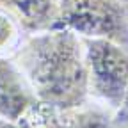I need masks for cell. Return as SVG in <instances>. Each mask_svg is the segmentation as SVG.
Instances as JSON below:
<instances>
[{
    "instance_id": "6da1fadb",
    "label": "cell",
    "mask_w": 128,
    "mask_h": 128,
    "mask_svg": "<svg viewBox=\"0 0 128 128\" xmlns=\"http://www.w3.org/2000/svg\"><path fill=\"white\" fill-rule=\"evenodd\" d=\"M41 105L57 112L71 110L91 100L82 38L52 28L27 36L11 54Z\"/></svg>"
},
{
    "instance_id": "7a4b0ae2",
    "label": "cell",
    "mask_w": 128,
    "mask_h": 128,
    "mask_svg": "<svg viewBox=\"0 0 128 128\" xmlns=\"http://www.w3.org/2000/svg\"><path fill=\"white\" fill-rule=\"evenodd\" d=\"M54 28L128 48V4L121 0H73L59 9Z\"/></svg>"
},
{
    "instance_id": "3957f363",
    "label": "cell",
    "mask_w": 128,
    "mask_h": 128,
    "mask_svg": "<svg viewBox=\"0 0 128 128\" xmlns=\"http://www.w3.org/2000/svg\"><path fill=\"white\" fill-rule=\"evenodd\" d=\"M82 43L91 100L118 112L128 91V48L102 39Z\"/></svg>"
},
{
    "instance_id": "277c9868",
    "label": "cell",
    "mask_w": 128,
    "mask_h": 128,
    "mask_svg": "<svg viewBox=\"0 0 128 128\" xmlns=\"http://www.w3.org/2000/svg\"><path fill=\"white\" fill-rule=\"evenodd\" d=\"M39 105L28 80L11 57H0V119L22 121Z\"/></svg>"
},
{
    "instance_id": "5b68a950",
    "label": "cell",
    "mask_w": 128,
    "mask_h": 128,
    "mask_svg": "<svg viewBox=\"0 0 128 128\" xmlns=\"http://www.w3.org/2000/svg\"><path fill=\"white\" fill-rule=\"evenodd\" d=\"M0 11L16 20L27 36L52 30L59 18L55 0H0Z\"/></svg>"
},
{
    "instance_id": "8992f818",
    "label": "cell",
    "mask_w": 128,
    "mask_h": 128,
    "mask_svg": "<svg viewBox=\"0 0 128 128\" xmlns=\"http://www.w3.org/2000/svg\"><path fill=\"white\" fill-rule=\"evenodd\" d=\"M114 114L108 107L89 100L71 110L59 112L60 128H116Z\"/></svg>"
},
{
    "instance_id": "52a82bcc",
    "label": "cell",
    "mask_w": 128,
    "mask_h": 128,
    "mask_svg": "<svg viewBox=\"0 0 128 128\" xmlns=\"http://www.w3.org/2000/svg\"><path fill=\"white\" fill-rule=\"evenodd\" d=\"M27 34L9 14L0 11V57H11V54L22 44Z\"/></svg>"
},
{
    "instance_id": "ba28073f",
    "label": "cell",
    "mask_w": 128,
    "mask_h": 128,
    "mask_svg": "<svg viewBox=\"0 0 128 128\" xmlns=\"http://www.w3.org/2000/svg\"><path fill=\"white\" fill-rule=\"evenodd\" d=\"M23 119L28 128H60L59 112L50 107H44L41 103L36 105Z\"/></svg>"
},
{
    "instance_id": "9c48e42d",
    "label": "cell",
    "mask_w": 128,
    "mask_h": 128,
    "mask_svg": "<svg viewBox=\"0 0 128 128\" xmlns=\"http://www.w3.org/2000/svg\"><path fill=\"white\" fill-rule=\"evenodd\" d=\"M114 124H116V128H128V91L124 94V100H123L119 110L114 114Z\"/></svg>"
},
{
    "instance_id": "30bf717a",
    "label": "cell",
    "mask_w": 128,
    "mask_h": 128,
    "mask_svg": "<svg viewBox=\"0 0 128 128\" xmlns=\"http://www.w3.org/2000/svg\"><path fill=\"white\" fill-rule=\"evenodd\" d=\"M0 128H28L27 126V123H25V119H22V121H6V119H0Z\"/></svg>"
},
{
    "instance_id": "8fae6325",
    "label": "cell",
    "mask_w": 128,
    "mask_h": 128,
    "mask_svg": "<svg viewBox=\"0 0 128 128\" xmlns=\"http://www.w3.org/2000/svg\"><path fill=\"white\" fill-rule=\"evenodd\" d=\"M71 2H73V0H55V4L59 6V9L64 7V6H68V4H71Z\"/></svg>"
},
{
    "instance_id": "7c38bea8",
    "label": "cell",
    "mask_w": 128,
    "mask_h": 128,
    "mask_svg": "<svg viewBox=\"0 0 128 128\" xmlns=\"http://www.w3.org/2000/svg\"><path fill=\"white\" fill-rule=\"evenodd\" d=\"M121 2H124V4H128V0H121Z\"/></svg>"
}]
</instances>
